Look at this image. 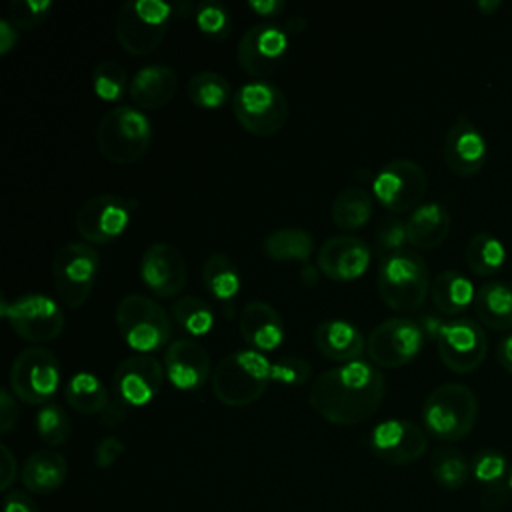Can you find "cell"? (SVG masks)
Here are the masks:
<instances>
[{"mask_svg":"<svg viewBox=\"0 0 512 512\" xmlns=\"http://www.w3.org/2000/svg\"><path fill=\"white\" fill-rule=\"evenodd\" d=\"M386 380L368 360H354L316 376L310 386V406L336 426H354L368 420L382 404Z\"/></svg>","mask_w":512,"mask_h":512,"instance_id":"6da1fadb","label":"cell"},{"mask_svg":"<svg viewBox=\"0 0 512 512\" xmlns=\"http://www.w3.org/2000/svg\"><path fill=\"white\" fill-rule=\"evenodd\" d=\"M272 382V362L258 350L226 354L212 370L214 396L232 408L254 404Z\"/></svg>","mask_w":512,"mask_h":512,"instance_id":"7a4b0ae2","label":"cell"},{"mask_svg":"<svg viewBox=\"0 0 512 512\" xmlns=\"http://www.w3.org/2000/svg\"><path fill=\"white\" fill-rule=\"evenodd\" d=\"M428 264L414 250H398L380 258L376 288L384 304L398 312L418 310L430 292Z\"/></svg>","mask_w":512,"mask_h":512,"instance_id":"3957f363","label":"cell"},{"mask_svg":"<svg viewBox=\"0 0 512 512\" xmlns=\"http://www.w3.org/2000/svg\"><path fill=\"white\" fill-rule=\"evenodd\" d=\"M478 418V398L466 384L446 382L436 386L424 400L422 422L426 430L444 442L468 436Z\"/></svg>","mask_w":512,"mask_h":512,"instance_id":"277c9868","label":"cell"},{"mask_svg":"<svg viewBox=\"0 0 512 512\" xmlns=\"http://www.w3.org/2000/svg\"><path fill=\"white\" fill-rule=\"evenodd\" d=\"M94 138L106 160L114 164H134L150 148L152 124L142 110L116 106L100 118Z\"/></svg>","mask_w":512,"mask_h":512,"instance_id":"5b68a950","label":"cell"},{"mask_svg":"<svg viewBox=\"0 0 512 512\" xmlns=\"http://www.w3.org/2000/svg\"><path fill=\"white\" fill-rule=\"evenodd\" d=\"M172 322V316L144 294H126L116 306L118 332L138 354L164 348L172 338Z\"/></svg>","mask_w":512,"mask_h":512,"instance_id":"8992f818","label":"cell"},{"mask_svg":"<svg viewBox=\"0 0 512 512\" xmlns=\"http://www.w3.org/2000/svg\"><path fill=\"white\" fill-rule=\"evenodd\" d=\"M172 6L164 0H128L114 18V36L118 44L134 56L154 52L168 30Z\"/></svg>","mask_w":512,"mask_h":512,"instance_id":"52a82bcc","label":"cell"},{"mask_svg":"<svg viewBox=\"0 0 512 512\" xmlns=\"http://www.w3.org/2000/svg\"><path fill=\"white\" fill-rule=\"evenodd\" d=\"M232 112L246 132L254 136H272L288 122L290 104L276 84L250 80L234 92Z\"/></svg>","mask_w":512,"mask_h":512,"instance_id":"ba28073f","label":"cell"},{"mask_svg":"<svg viewBox=\"0 0 512 512\" xmlns=\"http://www.w3.org/2000/svg\"><path fill=\"white\" fill-rule=\"evenodd\" d=\"M100 270V256L88 242H66L52 258V280L58 300L80 308L92 294Z\"/></svg>","mask_w":512,"mask_h":512,"instance_id":"9c48e42d","label":"cell"},{"mask_svg":"<svg viewBox=\"0 0 512 512\" xmlns=\"http://www.w3.org/2000/svg\"><path fill=\"white\" fill-rule=\"evenodd\" d=\"M0 312L22 340L36 344L56 340L66 326L60 304L40 292L22 294L10 302L2 298Z\"/></svg>","mask_w":512,"mask_h":512,"instance_id":"30bf717a","label":"cell"},{"mask_svg":"<svg viewBox=\"0 0 512 512\" xmlns=\"http://www.w3.org/2000/svg\"><path fill=\"white\" fill-rule=\"evenodd\" d=\"M60 378L58 358L42 346L24 348L10 366V390L24 404H50L58 392Z\"/></svg>","mask_w":512,"mask_h":512,"instance_id":"8fae6325","label":"cell"},{"mask_svg":"<svg viewBox=\"0 0 512 512\" xmlns=\"http://www.w3.org/2000/svg\"><path fill=\"white\" fill-rule=\"evenodd\" d=\"M426 172L410 158L386 162L372 178V194L390 212H412L426 192Z\"/></svg>","mask_w":512,"mask_h":512,"instance_id":"7c38bea8","label":"cell"},{"mask_svg":"<svg viewBox=\"0 0 512 512\" xmlns=\"http://www.w3.org/2000/svg\"><path fill=\"white\" fill-rule=\"evenodd\" d=\"M424 330L412 318H388L368 336L366 350L378 368H398L414 360L424 346Z\"/></svg>","mask_w":512,"mask_h":512,"instance_id":"4fadbf2b","label":"cell"},{"mask_svg":"<svg viewBox=\"0 0 512 512\" xmlns=\"http://www.w3.org/2000/svg\"><path fill=\"white\" fill-rule=\"evenodd\" d=\"M288 46L290 38L286 28L274 22H260L242 34L236 48V60L246 74L266 78L282 66Z\"/></svg>","mask_w":512,"mask_h":512,"instance_id":"5bb4252c","label":"cell"},{"mask_svg":"<svg viewBox=\"0 0 512 512\" xmlns=\"http://www.w3.org/2000/svg\"><path fill=\"white\" fill-rule=\"evenodd\" d=\"M130 220V200L118 194H96L78 208L74 228L88 244H108L126 232Z\"/></svg>","mask_w":512,"mask_h":512,"instance_id":"9a60e30c","label":"cell"},{"mask_svg":"<svg viewBox=\"0 0 512 512\" xmlns=\"http://www.w3.org/2000/svg\"><path fill=\"white\" fill-rule=\"evenodd\" d=\"M438 356L444 366L456 374L474 372L486 358L488 340L484 328L470 318L444 322L436 338Z\"/></svg>","mask_w":512,"mask_h":512,"instance_id":"2e32d148","label":"cell"},{"mask_svg":"<svg viewBox=\"0 0 512 512\" xmlns=\"http://www.w3.org/2000/svg\"><path fill=\"white\" fill-rule=\"evenodd\" d=\"M368 444L378 460L392 466H406L424 456L428 438L418 424L402 418H390L372 428Z\"/></svg>","mask_w":512,"mask_h":512,"instance_id":"e0dca14e","label":"cell"},{"mask_svg":"<svg viewBox=\"0 0 512 512\" xmlns=\"http://www.w3.org/2000/svg\"><path fill=\"white\" fill-rule=\"evenodd\" d=\"M164 374V364L152 354H132L116 366L112 392L126 406H144L160 394Z\"/></svg>","mask_w":512,"mask_h":512,"instance_id":"ac0fdd59","label":"cell"},{"mask_svg":"<svg viewBox=\"0 0 512 512\" xmlns=\"http://www.w3.org/2000/svg\"><path fill=\"white\" fill-rule=\"evenodd\" d=\"M186 278V260L174 244L154 242L142 252L140 280L152 294L174 298L186 286Z\"/></svg>","mask_w":512,"mask_h":512,"instance_id":"d6986e66","label":"cell"},{"mask_svg":"<svg viewBox=\"0 0 512 512\" xmlns=\"http://www.w3.org/2000/svg\"><path fill=\"white\" fill-rule=\"evenodd\" d=\"M446 166L462 178L474 176L488 160V142L482 130L468 118L458 116L448 128L442 144Z\"/></svg>","mask_w":512,"mask_h":512,"instance_id":"ffe728a7","label":"cell"},{"mask_svg":"<svg viewBox=\"0 0 512 512\" xmlns=\"http://www.w3.org/2000/svg\"><path fill=\"white\" fill-rule=\"evenodd\" d=\"M372 260V250L370 246L350 234H340V236H330L324 240L316 254V266L318 270L330 278V280H356L360 278Z\"/></svg>","mask_w":512,"mask_h":512,"instance_id":"44dd1931","label":"cell"},{"mask_svg":"<svg viewBox=\"0 0 512 512\" xmlns=\"http://www.w3.org/2000/svg\"><path fill=\"white\" fill-rule=\"evenodd\" d=\"M210 356L194 338H176L164 352V372L178 390H198L210 376Z\"/></svg>","mask_w":512,"mask_h":512,"instance_id":"7402d4cb","label":"cell"},{"mask_svg":"<svg viewBox=\"0 0 512 512\" xmlns=\"http://www.w3.org/2000/svg\"><path fill=\"white\" fill-rule=\"evenodd\" d=\"M238 330L244 342L258 352H272L284 342V322L278 310L264 302V300H252L244 304L238 316Z\"/></svg>","mask_w":512,"mask_h":512,"instance_id":"603a6c76","label":"cell"},{"mask_svg":"<svg viewBox=\"0 0 512 512\" xmlns=\"http://www.w3.org/2000/svg\"><path fill=\"white\" fill-rule=\"evenodd\" d=\"M178 90V74L166 64H146L130 78V98L142 110L164 108Z\"/></svg>","mask_w":512,"mask_h":512,"instance_id":"cb8c5ba5","label":"cell"},{"mask_svg":"<svg viewBox=\"0 0 512 512\" xmlns=\"http://www.w3.org/2000/svg\"><path fill=\"white\" fill-rule=\"evenodd\" d=\"M314 346L334 362H354L366 350L364 334L344 318H330L314 328Z\"/></svg>","mask_w":512,"mask_h":512,"instance_id":"d4e9b609","label":"cell"},{"mask_svg":"<svg viewBox=\"0 0 512 512\" xmlns=\"http://www.w3.org/2000/svg\"><path fill=\"white\" fill-rule=\"evenodd\" d=\"M450 212L442 202H422L406 218L408 244L420 250L440 246L450 232Z\"/></svg>","mask_w":512,"mask_h":512,"instance_id":"484cf974","label":"cell"},{"mask_svg":"<svg viewBox=\"0 0 512 512\" xmlns=\"http://www.w3.org/2000/svg\"><path fill=\"white\" fill-rule=\"evenodd\" d=\"M22 484L34 494H50L62 488L68 476V462L54 450L32 452L22 466Z\"/></svg>","mask_w":512,"mask_h":512,"instance_id":"4316f807","label":"cell"},{"mask_svg":"<svg viewBox=\"0 0 512 512\" xmlns=\"http://www.w3.org/2000/svg\"><path fill=\"white\" fill-rule=\"evenodd\" d=\"M432 304L444 316H456L474 304L476 288L472 280L458 270H442L432 278Z\"/></svg>","mask_w":512,"mask_h":512,"instance_id":"83f0119b","label":"cell"},{"mask_svg":"<svg viewBox=\"0 0 512 512\" xmlns=\"http://www.w3.org/2000/svg\"><path fill=\"white\" fill-rule=\"evenodd\" d=\"M474 310L478 320L492 330L512 328V284L488 280L476 290Z\"/></svg>","mask_w":512,"mask_h":512,"instance_id":"f1b7e54d","label":"cell"},{"mask_svg":"<svg viewBox=\"0 0 512 512\" xmlns=\"http://www.w3.org/2000/svg\"><path fill=\"white\" fill-rule=\"evenodd\" d=\"M202 284L214 296V300L232 308L242 286L240 270L224 252H212L202 264Z\"/></svg>","mask_w":512,"mask_h":512,"instance_id":"f546056e","label":"cell"},{"mask_svg":"<svg viewBox=\"0 0 512 512\" xmlns=\"http://www.w3.org/2000/svg\"><path fill=\"white\" fill-rule=\"evenodd\" d=\"M262 252L276 262H300L308 264L314 254V238L308 230L286 226L272 230L262 240Z\"/></svg>","mask_w":512,"mask_h":512,"instance_id":"4dcf8cb0","label":"cell"},{"mask_svg":"<svg viewBox=\"0 0 512 512\" xmlns=\"http://www.w3.org/2000/svg\"><path fill=\"white\" fill-rule=\"evenodd\" d=\"M64 398L68 406L74 408L76 412L84 416H94V414H102V410L108 406L112 396L108 394V388L102 384V380L96 374L88 370H80L72 374L70 380L66 382Z\"/></svg>","mask_w":512,"mask_h":512,"instance_id":"1f68e13d","label":"cell"},{"mask_svg":"<svg viewBox=\"0 0 512 512\" xmlns=\"http://www.w3.org/2000/svg\"><path fill=\"white\" fill-rule=\"evenodd\" d=\"M374 198L366 188L348 186L340 190L332 202V222L340 230H358L372 218Z\"/></svg>","mask_w":512,"mask_h":512,"instance_id":"d6a6232c","label":"cell"},{"mask_svg":"<svg viewBox=\"0 0 512 512\" xmlns=\"http://www.w3.org/2000/svg\"><path fill=\"white\" fill-rule=\"evenodd\" d=\"M506 262V248L490 232L474 234L466 244V264L478 276L496 274Z\"/></svg>","mask_w":512,"mask_h":512,"instance_id":"836d02e7","label":"cell"},{"mask_svg":"<svg viewBox=\"0 0 512 512\" xmlns=\"http://www.w3.org/2000/svg\"><path fill=\"white\" fill-rule=\"evenodd\" d=\"M430 474L438 486L446 490H460L472 474V464L464 458L460 450L450 446H438L432 452Z\"/></svg>","mask_w":512,"mask_h":512,"instance_id":"e575fe53","label":"cell"},{"mask_svg":"<svg viewBox=\"0 0 512 512\" xmlns=\"http://www.w3.org/2000/svg\"><path fill=\"white\" fill-rule=\"evenodd\" d=\"M186 92L190 102L204 110H216L224 106L232 96L228 78L214 70H202L190 76Z\"/></svg>","mask_w":512,"mask_h":512,"instance_id":"d590c367","label":"cell"},{"mask_svg":"<svg viewBox=\"0 0 512 512\" xmlns=\"http://www.w3.org/2000/svg\"><path fill=\"white\" fill-rule=\"evenodd\" d=\"M172 320L190 336H204L214 326L212 306L198 296H182L170 308Z\"/></svg>","mask_w":512,"mask_h":512,"instance_id":"8d00e7d4","label":"cell"},{"mask_svg":"<svg viewBox=\"0 0 512 512\" xmlns=\"http://www.w3.org/2000/svg\"><path fill=\"white\" fill-rule=\"evenodd\" d=\"M92 90L104 102H118L130 90V80L122 64L102 60L92 70Z\"/></svg>","mask_w":512,"mask_h":512,"instance_id":"74e56055","label":"cell"},{"mask_svg":"<svg viewBox=\"0 0 512 512\" xmlns=\"http://www.w3.org/2000/svg\"><path fill=\"white\" fill-rule=\"evenodd\" d=\"M196 28L210 40H224L230 36L232 18L224 4L216 0H204L194 8Z\"/></svg>","mask_w":512,"mask_h":512,"instance_id":"f35d334b","label":"cell"},{"mask_svg":"<svg viewBox=\"0 0 512 512\" xmlns=\"http://www.w3.org/2000/svg\"><path fill=\"white\" fill-rule=\"evenodd\" d=\"M70 418L56 402L44 404L36 414V432L48 446H62L70 436Z\"/></svg>","mask_w":512,"mask_h":512,"instance_id":"ab89813d","label":"cell"},{"mask_svg":"<svg viewBox=\"0 0 512 512\" xmlns=\"http://www.w3.org/2000/svg\"><path fill=\"white\" fill-rule=\"evenodd\" d=\"M52 10V0H12L8 4V20L18 30L40 26Z\"/></svg>","mask_w":512,"mask_h":512,"instance_id":"60d3db41","label":"cell"},{"mask_svg":"<svg viewBox=\"0 0 512 512\" xmlns=\"http://www.w3.org/2000/svg\"><path fill=\"white\" fill-rule=\"evenodd\" d=\"M506 472H508L506 458L498 450L484 448L472 458V474L484 486H494V484L506 482L508 480Z\"/></svg>","mask_w":512,"mask_h":512,"instance_id":"b9f144b4","label":"cell"},{"mask_svg":"<svg viewBox=\"0 0 512 512\" xmlns=\"http://www.w3.org/2000/svg\"><path fill=\"white\" fill-rule=\"evenodd\" d=\"M408 244V230L406 220H400L396 216L384 218L376 228V248L380 256H388L392 252L404 250Z\"/></svg>","mask_w":512,"mask_h":512,"instance_id":"7bdbcfd3","label":"cell"},{"mask_svg":"<svg viewBox=\"0 0 512 512\" xmlns=\"http://www.w3.org/2000/svg\"><path fill=\"white\" fill-rule=\"evenodd\" d=\"M312 376V366L300 356H282L272 362V382L284 386L306 384Z\"/></svg>","mask_w":512,"mask_h":512,"instance_id":"ee69618b","label":"cell"},{"mask_svg":"<svg viewBox=\"0 0 512 512\" xmlns=\"http://www.w3.org/2000/svg\"><path fill=\"white\" fill-rule=\"evenodd\" d=\"M126 446L116 436H104L94 448V462L98 468H110L122 454Z\"/></svg>","mask_w":512,"mask_h":512,"instance_id":"f6af8a7d","label":"cell"},{"mask_svg":"<svg viewBox=\"0 0 512 512\" xmlns=\"http://www.w3.org/2000/svg\"><path fill=\"white\" fill-rule=\"evenodd\" d=\"M18 416H20V410L16 404V396L10 390L2 388L0 390V432L8 434L16 426Z\"/></svg>","mask_w":512,"mask_h":512,"instance_id":"bcb514c9","label":"cell"},{"mask_svg":"<svg viewBox=\"0 0 512 512\" xmlns=\"http://www.w3.org/2000/svg\"><path fill=\"white\" fill-rule=\"evenodd\" d=\"M510 492H512V488H510L508 480L500 482V484H494V486H484L482 496H480V504L486 510H498V508L508 504Z\"/></svg>","mask_w":512,"mask_h":512,"instance_id":"7dc6e473","label":"cell"},{"mask_svg":"<svg viewBox=\"0 0 512 512\" xmlns=\"http://www.w3.org/2000/svg\"><path fill=\"white\" fill-rule=\"evenodd\" d=\"M16 472H18L16 456L6 444H2L0 446V488L2 490H8L12 486V482L16 480Z\"/></svg>","mask_w":512,"mask_h":512,"instance_id":"c3c4849f","label":"cell"},{"mask_svg":"<svg viewBox=\"0 0 512 512\" xmlns=\"http://www.w3.org/2000/svg\"><path fill=\"white\" fill-rule=\"evenodd\" d=\"M126 416H128V406H126L124 402H120V400L112 394L108 406H106V408L102 410V414H100V424L106 426V428H114V426L122 424V422L126 420Z\"/></svg>","mask_w":512,"mask_h":512,"instance_id":"681fc988","label":"cell"},{"mask_svg":"<svg viewBox=\"0 0 512 512\" xmlns=\"http://www.w3.org/2000/svg\"><path fill=\"white\" fill-rule=\"evenodd\" d=\"M4 512H38V508L28 494L14 490L4 498Z\"/></svg>","mask_w":512,"mask_h":512,"instance_id":"f907efd6","label":"cell"},{"mask_svg":"<svg viewBox=\"0 0 512 512\" xmlns=\"http://www.w3.org/2000/svg\"><path fill=\"white\" fill-rule=\"evenodd\" d=\"M16 44H18V28H14L8 18H2L0 20V54L6 56L16 48Z\"/></svg>","mask_w":512,"mask_h":512,"instance_id":"816d5d0a","label":"cell"},{"mask_svg":"<svg viewBox=\"0 0 512 512\" xmlns=\"http://www.w3.org/2000/svg\"><path fill=\"white\" fill-rule=\"evenodd\" d=\"M248 8L258 16L272 18L284 10V2L282 0H248Z\"/></svg>","mask_w":512,"mask_h":512,"instance_id":"f5cc1de1","label":"cell"},{"mask_svg":"<svg viewBox=\"0 0 512 512\" xmlns=\"http://www.w3.org/2000/svg\"><path fill=\"white\" fill-rule=\"evenodd\" d=\"M496 356H498V362L502 364V368L512 374V332L506 334V336L498 342Z\"/></svg>","mask_w":512,"mask_h":512,"instance_id":"db71d44e","label":"cell"},{"mask_svg":"<svg viewBox=\"0 0 512 512\" xmlns=\"http://www.w3.org/2000/svg\"><path fill=\"white\" fill-rule=\"evenodd\" d=\"M420 326H422V330H424V334H426L428 338H434V340H436L438 334H440V330H442V326H444V322H442L438 316L426 314V316H422Z\"/></svg>","mask_w":512,"mask_h":512,"instance_id":"11a10c76","label":"cell"},{"mask_svg":"<svg viewBox=\"0 0 512 512\" xmlns=\"http://www.w3.org/2000/svg\"><path fill=\"white\" fill-rule=\"evenodd\" d=\"M304 28H306V18L302 16H290L286 22V32L290 34H300L304 32Z\"/></svg>","mask_w":512,"mask_h":512,"instance_id":"9f6ffc18","label":"cell"},{"mask_svg":"<svg viewBox=\"0 0 512 512\" xmlns=\"http://www.w3.org/2000/svg\"><path fill=\"white\" fill-rule=\"evenodd\" d=\"M318 266H312V264H304L302 268V282L308 284V286H314L316 280H318Z\"/></svg>","mask_w":512,"mask_h":512,"instance_id":"6f0895ef","label":"cell"},{"mask_svg":"<svg viewBox=\"0 0 512 512\" xmlns=\"http://www.w3.org/2000/svg\"><path fill=\"white\" fill-rule=\"evenodd\" d=\"M476 6H478L484 14L490 16L494 10H498V8L502 6V2H500V0H478Z\"/></svg>","mask_w":512,"mask_h":512,"instance_id":"680465c9","label":"cell"},{"mask_svg":"<svg viewBox=\"0 0 512 512\" xmlns=\"http://www.w3.org/2000/svg\"><path fill=\"white\" fill-rule=\"evenodd\" d=\"M508 484H510V488H512V470H510V474H508Z\"/></svg>","mask_w":512,"mask_h":512,"instance_id":"91938a15","label":"cell"}]
</instances>
